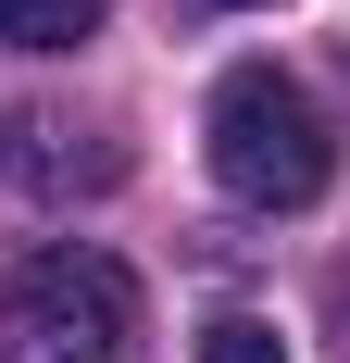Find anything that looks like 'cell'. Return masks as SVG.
I'll return each mask as SVG.
<instances>
[{"mask_svg": "<svg viewBox=\"0 0 350 363\" xmlns=\"http://www.w3.org/2000/svg\"><path fill=\"white\" fill-rule=\"evenodd\" d=\"M138 338V276L113 251H38L0 289V363H125Z\"/></svg>", "mask_w": 350, "mask_h": 363, "instance_id": "2", "label": "cell"}, {"mask_svg": "<svg viewBox=\"0 0 350 363\" xmlns=\"http://www.w3.org/2000/svg\"><path fill=\"white\" fill-rule=\"evenodd\" d=\"M113 0H0V50H75V38H101Z\"/></svg>", "mask_w": 350, "mask_h": 363, "instance_id": "4", "label": "cell"}, {"mask_svg": "<svg viewBox=\"0 0 350 363\" xmlns=\"http://www.w3.org/2000/svg\"><path fill=\"white\" fill-rule=\"evenodd\" d=\"M201 138H213L225 201H250V213H300V201H325V176H338L325 101L300 88V75H276V63H238V75H225Z\"/></svg>", "mask_w": 350, "mask_h": 363, "instance_id": "1", "label": "cell"}, {"mask_svg": "<svg viewBox=\"0 0 350 363\" xmlns=\"http://www.w3.org/2000/svg\"><path fill=\"white\" fill-rule=\"evenodd\" d=\"M225 13H263V0H225Z\"/></svg>", "mask_w": 350, "mask_h": 363, "instance_id": "6", "label": "cell"}, {"mask_svg": "<svg viewBox=\"0 0 350 363\" xmlns=\"http://www.w3.org/2000/svg\"><path fill=\"white\" fill-rule=\"evenodd\" d=\"M201 363H288V338L263 326V313H213V326H201Z\"/></svg>", "mask_w": 350, "mask_h": 363, "instance_id": "5", "label": "cell"}, {"mask_svg": "<svg viewBox=\"0 0 350 363\" xmlns=\"http://www.w3.org/2000/svg\"><path fill=\"white\" fill-rule=\"evenodd\" d=\"M0 176L26 201H101L125 176V138L75 125V113H0Z\"/></svg>", "mask_w": 350, "mask_h": 363, "instance_id": "3", "label": "cell"}]
</instances>
